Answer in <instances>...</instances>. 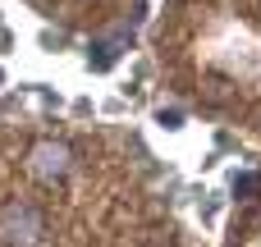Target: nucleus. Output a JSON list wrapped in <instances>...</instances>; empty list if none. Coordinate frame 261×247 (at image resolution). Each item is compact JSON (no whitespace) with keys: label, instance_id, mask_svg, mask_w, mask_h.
I'll list each match as a JSON object with an SVG mask.
<instances>
[{"label":"nucleus","instance_id":"f257e3e1","mask_svg":"<svg viewBox=\"0 0 261 247\" xmlns=\"http://www.w3.org/2000/svg\"><path fill=\"white\" fill-rule=\"evenodd\" d=\"M37 238H41V215L32 206H23V202L5 206V215H0V243L5 247H37Z\"/></svg>","mask_w":261,"mask_h":247},{"label":"nucleus","instance_id":"f03ea898","mask_svg":"<svg viewBox=\"0 0 261 247\" xmlns=\"http://www.w3.org/2000/svg\"><path fill=\"white\" fill-rule=\"evenodd\" d=\"M28 160H32V174L46 179V183H55V179L69 174V147L64 142H37Z\"/></svg>","mask_w":261,"mask_h":247},{"label":"nucleus","instance_id":"7ed1b4c3","mask_svg":"<svg viewBox=\"0 0 261 247\" xmlns=\"http://www.w3.org/2000/svg\"><path fill=\"white\" fill-rule=\"evenodd\" d=\"M115 55H119V41H101V46H96V55H92V64H96V69H106V64H115Z\"/></svg>","mask_w":261,"mask_h":247},{"label":"nucleus","instance_id":"20e7f679","mask_svg":"<svg viewBox=\"0 0 261 247\" xmlns=\"http://www.w3.org/2000/svg\"><path fill=\"white\" fill-rule=\"evenodd\" d=\"M257 188H261V179H257V174H243V179H234V193H239V197H252Z\"/></svg>","mask_w":261,"mask_h":247}]
</instances>
